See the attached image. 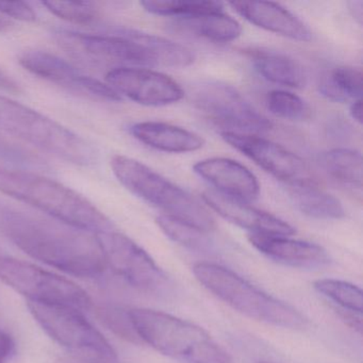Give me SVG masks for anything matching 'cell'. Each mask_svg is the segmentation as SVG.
<instances>
[{"label": "cell", "instance_id": "cell-1", "mask_svg": "<svg viewBox=\"0 0 363 363\" xmlns=\"http://www.w3.org/2000/svg\"><path fill=\"white\" fill-rule=\"evenodd\" d=\"M0 233L35 260L80 278L107 269L97 233L0 201Z\"/></svg>", "mask_w": 363, "mask_h": 363}, {"label": "cell", "instance_id": "cell-2", "mask_svg": "<svg viewBox=\"0 0 363 363\" xmlns=\"http://www.w3.org/2000/svg\"><path fill=\"white\" fill-rule=\"evenodd\" d=\"M0 193L35 208L50 218L90 233L114 229L110 218L86 197L38 174L0 167Z\"/></svg>", "mask_w": 363, "mask_h": 363}, {"label": "cell", "instance_id": "cell-3", "mask_svg": "<svg viewBox=\"0 0 363 363\" xmlns=\"http://www.w3.org/2000/svg\"><path fill=\"white\" fill-rule=\"evenodd\" d=\"M142 343L179 363H233L230 354L197 325L146 308L129 310Z\"/></svg>", "mask_w": 363, "mask_h": 363}, {"label": "cell", "instance_id": "cell-4", "mask_svg": "<svg viewBox=\"0 0 363 363\" xmlns=\"http://www.w3.org/2000/svg\"><path fill=\"white\" fill-rule=\"evenodd\" d=\"M111 169L116 179L129 192L162 210L164 216L206 233L216 228V220L206 206L147 165L135 159L116 155L111 159Z\"/></svg>", "mask_w": 363, "mask_h": 363}, {"label": "cell", "instance_id": "cell-5", "mask_svg": "<svg viewBox=\"0 0 363 363\" xmlns=\"http://www.w3.org/2000/svg\"><path fill=\"white\" fill-rule=\"evenodd\" d=\"M0 130L67 162L90 167L97 152L77 133L44 114L0 96Z\"/></svg>", "mask_w": 363, "mask_h": 363}, {"label": "cell", "instance_id": "cell-6", "mask_svg": "<svg viewBox=\"0 0 363 363\" xmlns=\"http://www.w3.org/2000/svg\"><path fill=\"white\" fill-rule=\"evenodd\" d=\"M193 273L220 301L252 320L288 329H301L307 325L305 316L292 306L262 292L222 265L197 262Z\"/></svg>", "mask_w": 363, "mask_h": 363}, {"label": "cell", "instance_id": "cell-7", "mask_svg": "<svg viewBox=\"0 0 363 363\" xmlns=\"http://www.w3.org/2000/svg\"><path fill=\"white\" fill-rule=\"evenodd\" d=\"M33 318L44 331L82 363H121L114 348L82 310L27 301Z\"/></svg>", "mask_w": 363, "mask_h": 363}, {"label": "cell", "instance_id": "cell-8", "mask_svg": "<svg viewBox=\"0 0 363 363\" xmlns=\"http://www.w3.org/2000/svg\"><path fill=\"white\" fill-rule=\"evenodd\" d=\"M0 280L28 301L67 306L82 311L92 307L88 293L75 282L11 257L0 255Z\"/></svg>", "mask_w": 363, "mask_h": 363}, {"label": "cell", "instance_id": "cell-9", "mask_svg": "<svg viewBox=\"0 0 363 363\" xmlns=\"http://www.w3.org/2000/svg\"><path fill=\"white\" fill-rule=\"evenodd\" d=\"M106 267L133 288L148 294H164L171 289L169 278L152 257L135 241L109 230L97 233Z\"/></svg>", "mask_w": 363, "mask_h": 363}, {"label": "cell", "instance_id": "cell-10", "mask_svg": "<svg viewBox=\"0 0 363 363\" xmlns=\"http://www.w3.org/2000/svg\"><path fill=\"white\" fill-rule=\"evenodd\" d=\"M192 101L216 124L235 129V133H265L273 123L259 112L233 86L218 82H201L195 86Z\"/></svg>", "mask_w": 363, "mask_h": 363}, {"label": "cell", "instance_id": "cell-11", "mask_svg": "<svg viewBox=\"0 0 363 363\" xmlns=\"http://www.w3.org/2000/svg\"><path fill=\"white\" fill-rule=\"evenodd\" d=\"M57 37L75 54L96 62L122 67H154L150 50L140 41L138 31L120 29L114 35H89L75 31L58 30Z\"/></svg>", "mask_w": 363, "mask_h": 363}, {"label": "cell", "instance_id": "cell-12", "mask_svg": "<svg viewBox=\"0 0 363 363\" xmlns=\"http://www.w3.org/2000/svg\"><path fill=\"white\" fill-rule=\"evenodd\" d=\"M106 82L121 97L140 105L162 107L182 101V86L165 74L135 67H116L106 75Z\"/></svg>", "mask_w": 363, "mask_h": 363}, {"label": "cell", "instance_id": "cell-13", "mask_svg": "<svg viewBox=\"0 0 363 363\" xmlns=\"http://www.w3.org/2000/svg\"><path fill=\"white\" fill-rule=\"evenodd\" d=\"M26 71L41 79L69 90L107 101H121L122 97L101 80L86 75L65 59L43 50H27L18 58Z\"/></svg>", "mask_w": 363, "mask_h": 363}, {"label": "cell", "instance_id": "cell-14", "mask_svg": "<svg viewBox=\"0 0 363 363\" xmlns=\"http://www.w3.org/2000/svg\"><path fill=\"white\" fill-rule=\"evenodd\" d=\"M220 135L231 147L286 184L306 179L305 161L284 146L252 133L224 131Z\"/></svg>", "mask_w": 363, "mask_h": 363}, {"label": "cell", "instance_id": "cell-15", "mask_svg": "<svg viewBox=\"0 0 363 363\" xmlns=\"http://www.w3.org/2000/svg\"><path fill=\"white\" fill-rule=\"evenodd\" d=\"M195 173L216 189V192L243 203L256 201L260 184L256 176L238 161L214 157L199 161L193 167Z\"/></svg>", "mask_w": 363, "mask_h": 363}, {"label": "cell", "instance_id": "cell-16", "mask_svg": "<svg viewBox=\"0 0 363 363\" xmlns=\"http://www.w3.org/2000/svg\"><path fill=\"white\" fill-rule=\"evenodd\" d=\"M203 199L206 205L218 216L241 228L247 229L250 233L284 237L295 233V229L289 223L277 216L257 209L248 203L229 199L216 191L203 193Z\"/></svg>", "mask_w": 363, "mask_h": 363}, {"label": "cell", "instance_id": "cell-17", "mask_svg": "<svg viewBox=\"0 0 363 363\" xmlns=\"http://www.w3.org/2000/svg\"><path fill=\"white\" fill-rule=\"evenodd\" d=\"M248 240L261 254L282 264L301 269H320L330 262L328 252L318 244L262 233H250Z\"/></svg>", "mask_w": 363, "mask_h": 363}, {"label": "cell", "instance_id": "cell-18", "mask_svg": "<svg viewBox=\"0 0 363 363\" xmlns=\"http://www.w3.org/2000/svg\"><path fill=\"white\" fill-rule=\"evenodd\" d=\"M233 9L250 24L299 42H309L311 31L292 12L271 1H233Z\"/></svg>", "mask_w": 363, "mask_h": 363}, {"label": "cell", "instance_id": "cell-19", "mask_svg": "<svg viewBox=\"0 0 363 363\" xmlns=\"http://www.w3.org/2000/svg\"><path fill=\"white\" fill-rule=\"evenodd\" d=\"M131 135L148 147L171 154L196 152L205 140L188 129L163 122H141L129 128Z\"/></svg>", "mask_w": 363, "mask_h": 363}, {"label": "cell", "instance_id": "cell-20", "mask_svg": "<svg viewBox=\"0 0 363 363\" xmlns=\"http://www.w3.org/2000/svg\"><path fill=\"white\" fill-rule=\"evenodd\" d=\"M288 193L295 207L310 218L340 220L345 216L341 201L308 178L288 184Z\"/></svg>", "mask_w": 363, "mask_h": 363}, {"label": "cell", "instance_id": "cell-21", "mask_svg": "<svg viewBox=\"0 0 363 363\" xmlns=\"http://www.w3.org/2000/svg\"><path fill=\"white\" fill-rule=\"evenodd\" d=\"M252 65L267 82L293 89L306 86L307 77L303 67L286 55L271 50L252 48L245 50Z\"/></svg>", "mask_w": 363, "mask_h": 363}, {"label": "cell", "instance_id": "cell-22", "mask_svg": "<svg viewBox=\"0 0 363 363\" xmlns=\"http://www.w3.org/2000/svg\"><path fill=\"white\" fill-rule=\"evenodd\" d=\"M177 24L188 33L216 43H230L242 33L240 23L227 16L224 11L184 18L178 21Z\"/></svg>", "mask_w": 363, "mask_h": 363}, {"label": "cell", "instance_id": "cell-23", "mask_svg": "<svg viewBox=\"0 0 363 363\" xmlns=\"http://www.w3.org/2000/svg\"><path fill=\"white\" fill-rule=\"evenodd\" d=\"M322 169L337 182L360 189L362 186V156L348 148H335L320 155Z\"/></svg>", "mask_w": 363, "mask_h": 363}, {"label": "cell", "instance_id": "cell-24", "mask_svg": "<svg viewBox=\"0 0 363 363\" xmlns=\"http://www.w3.org/2000/svg\"><path fill=\"white\" fill-rule=\"evenodd\" d=\"M320 92L326 99L339 103L358 101L363 92L362 72L356 67H335L323 78Z\"/></svg>", "mask_w": 363, "mask_h": 363}, {"label": "cell", "instance_id": "cell-25", "mask_svg": "<svg viewBox=\"0 0 363 363\" xmlns=\"http://www.w3.org/2000/svg\"><path fill=\"white\" fill-rule=\"evenodd\" d=\"M140 4L148 13L160 16H173V18H178L179 20L224 11L223 4L218 3V1L146 0V1H141Z\"/></svg>", "mask_w": 363, "mask_h": 363}, {"label": "cell", "instance_id": "cell-26", "mask_svg": "<svg viewBox=\"0 0 363 363\" xmlns=\"http://www.w3.org/2000/svg\"><path fill=\"white\" fill-rule=\"evenodd\" d=\"M140 41L150 50L157 65L162 67H190L195 61V55L190 48L176 43L164 38L157 37L154 35H147L138 31Z\"/></svg>", "mask_w": 363, "mask_h": 363}, {"label": "cell", "instance_id": "cell-27", "mask_svg": "<svg viewBox=\"0 0 363 363\" xmlns=\"http://www.w3.org/2000/svg\"><path fill=\"white\" fill-rule=\"evenodd\" d=\"M314 289L346 311L362 313V291L350 282L337 279H320L314 282Z\"/></svg>", "mask_w": 363, "mask_h": 363}, {"label": "cell", "instance_id": "cell-28", "mask_svg": "<svg viewBox=\"0 0 363 363\" xmlns=\"http://www.w3.org/2000/svg\"><path fill=\"white\" fill-rule=\"evenodd\" d=\"M267 109L277 118L293 122H303L311 118L312 110L303 99L294 93L274 90L265 99Z\"/></svg>", "mask_w": 363, "mask_h": 363}, {"label": "cell", "instance_id": "cell-29", "mask_svg": "<svg viewBox=\"0 0 363 363\" xmlns=\"http://www.w3.org/2000/svg\"><path fill=\"white\" fill-rule=\"evenodd\" d=\"M156 223L161 230L178 244L192 248V250H205L207 247V233L176 218L162 216L156 218Z\"/></svg>", "mask_w": 363, "mask_h": 363}, {"label": "cell", "instance_id": "cell-30", "mask_svg": "<svg viewBox=\"0 0 363 363\" xmlns=\"http://www.w3.org/2000/svg\"><path fill=\"white\" fill-rule=\"evenodd\" d=\"M42 6L61 20L74 24L89 25L95 22L99 11L92 3H73V1H44Z\"/></svg>", "mask_w": 363, "mask_h": 363}, {"label": "cell", "instance_id": "cell-31", "mask_svg": "<svg viewBox=\"0 0 363 363\" xmlns=\"http://www.w3.org/2000/svg\"><path fill=\"white\" fill-rule=\"evenodd\" d=\"M101 318L108 327L120 337L133 342V343L141 344L139 335L135 333V327L131 322L129 311H124L118 308H106L101 310Z\"/></svg>", "mask_w": 363, "mask_h": 363}, {"label": "cell", "instance_id": "cell-32", "mask_svg": "<svg viewBox=\"0 0 363 363\" xmlns=\"http://www.w3.org/2000/svg\"><path fill=\"white\" fill-rule=\"evenodd\" d=\"M0 13L13 22L33 23L37 21V13L29 4L23 1H0Z\"/></svg>", "mask_w": 363, "mask_h": 363}, {"label": "cell", "instance_id": "cell-33", "mask_svg": "<svg viewBox=\"0 0 363 363\" xmlns=\"http://www.w3.org/2000/svg\"><path fill=\"white\" fill-rule=\"evenodd\" d=\"M16 352V342L13 337L0 329V363H7Z\"/></svg>", "mask_w": 363, "mask_h": 363}, {"label": "cell", "instance_id": "cell-34", "mask_svg": "<svg viewBox=\"0 0 363 363\" xmlns=\"http://www.w3.org/2000/svg\"><path fill=\"white\" fill-rule=\"evenodd\" d=\"M0 90L6 91L8 93L18 94L22 92L20 84L11 77L7 72L0 67Z\"/></svg>", "mask_w": 363, "mask_h": 363}, {"label": "cell", "instance_id": "cell-35", "mask_svg": "<svg viewBox=\"0 0 363 363\" xmlns=\"http://www.w3.org/2000/svg\"><path fill=\"white\" fill-rule=\"evenodd\" d=\"M350 8V13L352 18L358 22L359 25H362L363 20V3L361 0H352L347 4Z\"/></svg>", "mask_w": 363, "mask_h": 363}, {"label": "cell", "instance_id": "cell-36", "mask_svg": "<svg viewBox=\"0 0 363 363\" xmlns=\"http://www.w3.org/2000/svg\"><path fill=\"white\" fill-rule=\"evenodd\" d=\"M350 114L354 122L358 123L359 125L362 124V101L361 99L352 101L350 108Z\"/></svg>", "mask_w": 363, "mask_h": 363}, {"label": "cell", "instance_id": "cell-37", "mask_svg": "<svg viewBox=\"0 0 363 363\" xmlns=\"http://www.w3.org/2000/svg\"><path fill=\"white\" fill-rule=\"evenodd\" d=\"M14 27V23L0 13V33H8Z\"/></svg>", "mask_w": 363, "mask_h": 363}, {"label": "cell", "instance_id": "cell-38", "mask_svg": "<svg viewBox=\"0 0 363 363\" xmlns=\"http://www.w3.org/2000/svg\"><path fill=\"white\" fill-rule=\"evenodd\" d=\"M261 363V362H260Z\"/></svg>", "mask_w": 363, "mask_h": 363}]
</instances>
